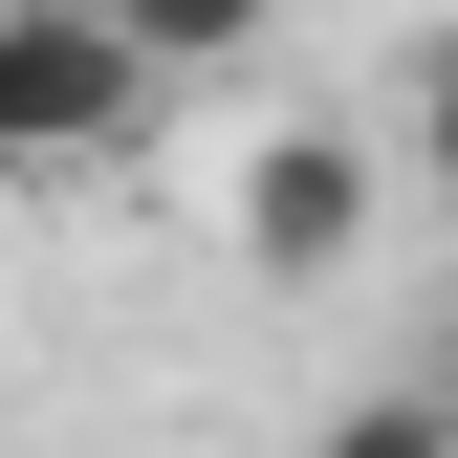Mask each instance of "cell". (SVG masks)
Instances as JSON below:
<instances>
[{
    "label": "cell",
    "mask_w": 458,
    "mask_h": 458,
    "mask_svg": "<svg viewBox=\"0 0 458 458\" xmlns=\"http://www.w3.org/2000/svg\"><path fill=\"white\" fill-rule=\"evenodd\" d=\"M131 131H153V66L109 44V0H0V197L109 175Z\"/></svg>",
    "instance_id": "6da1fadb"
},
{
    "label": "cell",
    "mask_w": 458,
    "mask_h": 458,
    "mask_svg": "<svg viewBox=\"0 0 458 458\" xmlns=\"http://www.w3.org/2000/svg\"><path fill=\"white\" fill-rule=\"evenodd\" d=\"M371 197H393V153H371V131H306V109H284V131L241 153V175H218V241H241L262 284H350Z\"/></svg>",
    "instance_id": "7a4b0ae2"
},
{
    "label": "cell",
    "mask_w": 458,
    "mask_h": 458,
    "mask_svg": "<svg viewBox=\"0 0 458 458\" xmlns=\"http://www.w3.org/2000/svg\"><path fill=\"white\" fill-rule=\"evenodd\" d=\"M262 22H284V0H109V44H131L153 88H175V66H241Z\"/></svg>",
    "instance_id": "3957f363"
},
{
    "label": "cell",
    "mask_w": 458,
    "mask_h": 458,
    "mask_svg": "<svg viewBox=\"0 0 458 458\" xmlns=\"http://www.w3.org/2000/svg\"><path fill=\"white\" fill-rule=\"evenodd\" d=\"M306 458H458V415H437L415 371H371V393H327V437H306Z\"/></svg>",
    "instance_id": "277c9868"
},
{
    "label": "cell",
    "mask_w": 458,
    "mask_h": 458,
    "mask_svg": "<svg viewBox=\"0 0 458 458\" xmlns=\"http://www.w3.org/2000/svg\"><path fill=\"white\" fill-rule=\"evenodd\" d=\"M415 175H437V197H458V22H437V44H415Z\"/></svg>",
    "instance_id": "5b68a950"
},
{
    "label": "cell",
    "mask_w": 458,
    "mask_h": 458,
    "mask_svg": "<svg viewBox=\"0 0 458 458\" xmlns=\"http://www.w3.org/2000/svg\"><path fill=\"white\" fill-rule=\"evenodd\" d=\"M415 393H437V415H458V284H437V327H415Z\"/></svg>",
    "instance_id": "8992f818"
}]
</instances>
